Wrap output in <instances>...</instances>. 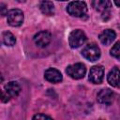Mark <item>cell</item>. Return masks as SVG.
Returning <instances> with one entry per match:
<instances>
[{
	"label": "cell",
	"instance_id": "cell-4",
	"mask_svg": "<svg viewBox=\"0 0 120 120\" xmlns=\"http://www.w3.org/2000/svg\"><path fill=\"white\" fill-rule=\"evenodd\" d=\"M82 54L87 60H89L91 62H94V61H96V60H98L99 58V56H100V50H99V48L95 43H90V44L86 45L82 49Z\"/></svg>",
	"mask_w": 120,
	"mask_h": 120
},
{
	"label": "cell",
	"instance_id": "cell-17",
	"mask_svg": "<svg viewBox=\"0 0 120 120\" xmlns=\"http://www.w3.org/2000/svg\"><path fill=\"white\" fill-rule=\"evenodd\" d=\"M45 118L51 119L52 117L49 115H46V114H41V113H38V114H36L33 116V119H45Z\"/></svg>",
	"mask_w": 120,
	"mask_h": 120
},
{
	"label": "cell",
	"instance_id": "cell-13",
	"mask_svg": "<svg viewBox=\"0 0 120 120\" xmlns=\"http://www.w3.org/2000/svg\"><path fill=\"white\" fill-rule=\"evenodd\" d=\"M116 34L113 30L106 29L99 34V40L103 45H110L115 38Z\"/></svg>",
	"mask_w": 120,
	"mask_h": 120
},
{
	"label": "cell",
	"instance_id": "cell-5",
	"mask_svg": "<svg viewBox=\"0 0 120 120\" xmlns=\"http://www.w3.org/2000/svg\"><path fill=\"white\" fill-rule=\"evenodd\" d=\"M86 38H87L85 34L82 30L76 29L70 33L69 38H68V42L71 48H78L86 41Z\"/></svg>",
	"mask_w": 120,
	"mask_h": 120
},
{
	"label": "cell",
	"instance_id": "cell-11",
	"mask_svg": "<svg viewBox=\"0 0 120 120\" xmlns=\"http://www.w3.org/2000/svg\"><path fill=\"white\" fill-rule=\"evenodd\" d=\"M44 77L47 81L51 82H53V83H57V82H60L63 79L62 77V74L60 71H58L57 69L55 68H48L45 73H44Z\"/></svg>",
	"mask_w": 120,
	"mask_h": 120
},
{
	"label": "cell",
	"instance_id": "cell-6",
	"mask_svg": "<svg viewBox=\"0 0 120 120\" xmlns=\"http://www.w3.org/2000/svg\"><path fill=\"white\" fill-rule=\"evenodd\" d=\"M8 22L11 26H20L23 22V13L20 9H10L7 13Z\"/></svg>",
	"mask_w": 120,
	"mask_h": 120
},
{
	"label": "cell",
	"instance_id": "cell-16",
	"mask_svg": "<svg viewBox=\"0 0 120 120\" xmlns=\"http://www.w3.org/2000/svg\"><path fill=\"white\" fill-rule=\"evenodd\" d=\"M111 55H112L117 59H120V41L116 42L113 45V47L111 50Z\"/></svg>",
	"mask_w": 120,
	"mask_h": 120
},
{
	"label": "cell",
	"instance_id": "cell-21",
	"mask_svg": "<svg viewBox=\"0 0 120 120\" xmlns=\"http://www.w3.org/2000/svg\"><path fill=\"white\" fill-rule=\"evenodd\" d=\"M57 1H67V0H57Z\"/></svg>",
	"mask_w": 120,
	"mask_h": 120
},
{
	"label": "cell",
	"instance_id": "cell-3",
	"mask_svg": "<svg viewBox=\"0 0 120 120\" xmlns=\"http://www.w3.org/2000/svg\"><path fill=\"white\" fill-rule=\"evenodd\" d=\"M66 72L72 79L78 80V79H82L84 77L85 72H86V68H85V66L83 64L76 63V64L68 66L66 69Z\"/></svg>",
	"mask_w": 120,
	"mask_h": 120
},
{
	"label": "cell",
	"instance_id": "cell-14",
	"mask_svg": "<svg viewBox=\"0 0 120 120\" xmlns=\"http://www.w3.org/2000/svg\"><path fill=\"white\" fill-rule=\"evenodd\" d=\"M40 10L43 14L47 15V16H51L54 14V6L52 4V2L48 1V0H43L40 5H39Z\"/></svg>",
	"mask_w": 120,
	"mask_h": 120
},
{
	"label": "cell",
	"instance_id": "cell-15",
	"mask_svg": "<svg viewBox=\"0 0 120 120\" xmlns=\"http://www.w3.org/2000/svg\"><path fill=\"white\" fill-rule=\"evenodd\" d=\"M2 38H3V43L7 46H13L16 42L15 37L8 31L4 32L2 35Z\"/></svg>",
	"mask_w": 120,
	"mask_h": 120
},
{
	"label": "cell",
	"instance_id": "cell-18",
	"mask_svg": "<svg viewBox=\"0 0 120 120\" xmlns=\"http://www.w3.org/2000/svg\"><path fill=\"white\" fill-rule=\"evenodd\" d=\"M1 15L2 16L6 15V5L5 4H1Z\"/></svg>",
	"mask_w": 120,
	"mask_h": 120
},
{
	"label": "cell",
	"instance_id": "cell-7",
	"mask_svg": "<svg viewBox=\"0 0 120 120\" xmlns=\"http://www.w3.org/2000/svg\"><path fill=\"white\" fill-rule=\"evenodd\" d=\"M92 7L98 12H101L103 16L110 15V9L112 8V2L110 0H93Z\"/></svg>",
	"mask_w": 120,
	"mask_h": 120
},
{
	"label": "cell",
	"instance_id": "cell-9",
	"mask_svg": "<svg viewBox=\"0 0 120 120\" xmlns=\"http://www.w3.org/2000/svg\"><path fill=\"white\" fill-rule=\"evenodd\" d=\"M52 39V35L48 31H40L38 34L35 35L34 37V42L38 46V47H46Z\"/></svg>",
	"mask_w": 120,
	"mask_h": 120
},
{
	"label": "cell",
	"instance_id": "cell-10",
	"mask_svg": "<svg viewBox=\"0 0 120 120\" xmlns=\"http://www.w3.org/2000/svg\"><path fill=\"white\" fill-rule=\"evenodd\" d=\"M113 93L112 90H110L109 88H105L100 90L98 93L97 96V99L99 103L101 104H106V105H110L112 100H113Z\"/></svg>",
	"mask_w": 120,
	"mask_h": 120
},
{
	"label": "cell",
	"instance_id": "cell-1",
	"mask_svg": "<svg viewBox=\"0 0 120 120\" xmlns=\"http://www.w3.org/2000/svg\"><path fill=\"white\" fill-rule=\"evenodd\" d=\"M21 92V86L16 82H9L5 85L4 90H2V101L8 102L11 98L17 97Z\"/></svg>",
	"mask_w": 120,
	"mask_h": 120
},
{
	"label": "cell",
	"instance_id": "cell-12",
	"mask_svg": "<svg viewBox=\"0 0 120 120\" xmlns=\"http://www.w3.org/2000/svg\"><path fill=\"white\" fill-rule=\"evenodd\" d=\"M107 81L113 87L120 86V69L117 68H112L108 73Z\"/></svg>",
	"mask_w": 120,
	"mask_h": 120
},
{
	"label": "cell",
	"instance_id": "cell-19",
	"mask_svg": "<svg viewBox=\"0 0 120 120\" xmlns=\"http://www.w3.org/2000/svg\"><path fill=\"white\" fill-rule=\"evenodd\" d=\"M114 4L117 7H120V0H114Z\"/></svg>",
	"mask_w": 120,
	"mask_h": 120
},
{
	"label": "cell",
	"instance_id": "cell-20",
	"mask_svg": "<svg viewBox=\"0 0 120 120\" xmlns=\"http://www.w3.org/2000/svg\"><path fill=\"white\" fill-rule=\"evenodd\" d=\"M17 1H18V2H21V3H22V2H25V0H17Z\"/></svg>",
	"mask_w": 120,
	"mask_h": 120
},
{
	"label": "cell",
	"instance_id": "cell-2",
	"mask_svg": "<svg viewBox=\"0 0 120 120\" xmlns=\"http://www.w3.org/2000/svg\"><path fill=\"white\" fill-rule=\"evenodd\" d=\"M67 11L71 16L82 17L87 11V6L82 1H74L68 5Z\"/></svg>",
	"mask_w": 120,
	"mask_h": 120
},
{
	"label": "cell",
	"instance_id": "cell-8",
	"mask_svg": "<svg viewBox=\"0 0 120 120\" xmlns=\"http://www.w3.org/2000/svg\"><path fill=\"white\" fill-rule=\"evenodd\" d=\"M104 76V70L101 66H95L91 68L89 71V81L93 83L98 84L102 82Z\"/></svg>",
	"mask_w": 120,
	"mask_h": 120
}]
</instances>
